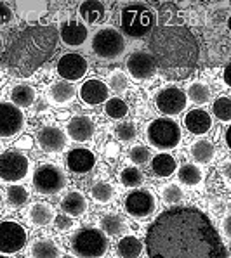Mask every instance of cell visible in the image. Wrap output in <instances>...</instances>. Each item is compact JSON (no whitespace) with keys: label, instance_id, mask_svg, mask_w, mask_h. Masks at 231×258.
<instances>
[{"label":"cell","instance_id":"6da1fadb","mask_svg":"<svg viewBox=\"0 0 231 258\" xmlns=\"http://www.w3.org/2000/svg\"><path fill=\"white\" fill-rule=\"evenodd\" d=\"M150 258H226L221 236L204 212L179 206L155 218L146 232Z\"/></svg>","mask_w":231,"mask_h":258},{"label":"cell","instance_id":"7a4b0ae2","mask_svg":"<svg viewBox=\"0 0 231 258\" xmlns=\"http://www.w3.org/2000/svg\"><path fill=\"white\" fill-rule=\"evenodd\" d=\"M56 43L58 30L54 26H30L9 43L2 62L13 75L28 77L51 57Z\"/></svg>","mask_w":231,"mask_h":258},{"label":"cell","instance_id":"3957f363","mask_svg":"<svg viewBox=\"0 0 231 258\" xmlns=\"http://www.w3.org/2000/svg\"><path fill=\"white\" fill-rule=\"evenodd\" d=\"M151 55L163 68H191L198 59V43L184 26H163L153 31Z\"/></svg>","mask_w":231,"mask_h":258},{"label":"cell","instance_id":"277c9868","mask_svg":"<svg viewBox=\"0 0 231 258\" xmlns=\"http://www.w3.org/2000/svg\"><path fill=\"white\" fill-rule=\"evenodd\" d=\"M120 25L125 35L132 38H143L157 25V16L145 4H132L122 9Z\"/></svg>","mask_w":231,"mask_h":258},{"label":"cell","instance_id":"5b68a950","mask_svg":"<svg viewBox=\"0 0 231 258\" xmlns=\"http://www.w3.org/2000/svg\"><path fill=\"white\" fill-rule=\"evenodd\" d=\"M181 139H182L181 126L172 118H167V116L155 118L146 126V141H148L151 148L158 151H170L177 148Z\"/></svg>","mask_w":231,"mask_h":258},{"label":"cell","instance_id":"8992f818","mask_svg":"<svg viewBox=\"0 0 231 258\" xmlns=\"http://www.w3.org/2000/svg\"><path fill=\"white\" fill-rule=\"evenodd\" d=\"M108 237L101 229L87 227L71 237V251L77 256L98 258L105 256L108 251Z\"/></svg>","mask_w":231,"mask_h":258},{"label":"cell","instance_id":"52a82bcc","mask_svg":"<svg viewBox=\"0 0 231 258\" xmlns=\"http://www.w3.org/2000/svg\"><path fill=\"white\" fill-rule=\"evenodd\" d=\"M93 50L101 59H117L125 52V38L113 26H103L93 37Z\"/></svg>","mask_w":231,"mask_h":258},{"label":"cell","instance_id":"ba28073f","mask_svg":"<svg viewBox=\"0 0 231 258\" xmlns=\"http://www.w3.org/2000/svg\"><path fill=\"white\" fill-rule=\"evenodd\" d=\"M30 173V160L19 151H6L0 154V180L21 182Z\"/></svg>","mask_w":231,"mask_h":258},{"label":"cell","instance_id":"9c48e42d","mask_svg":"<svg viewBox=\"0 0 231 258\" xmlns=\"http://www.w3.org/2000/svg\"><path fill=\"white\" fill-rule=\"evenodd\" d=\"M33 185L40 194H58L65 189L66 175L59 166L45 163L38 166L33 175Z\"/></svg>","mask_w":231,"mask_h":258},{"label":"cell","instance_id":"30bf717a","mask_svg":"<svg viewBox=\"0 0 231 258\" xmlns=\"http://www.w3.org/2000/svg\"><path fill=\"white\" fill-rule=\"evenodd\" d=\"M28 232L14 220L0 222V255H14L26 244Z\"/></svg>","mask_w":231,"mask_h":258},{"label":"cell","instance_id":"8fae6325","mask_svg":"<svg viewBox=\"0 0 231 258\" xmlns=\"http://www.w3.org/2000/svg\"><path fill=\"white\" fill-rule=\"evenodd\" d=\"M123 210L127 215L134 218H146L153 215L157 210V200H155L153 192L146 189H137L132 190L125 196L123 201Z\"/></svg>","mask_w":231,"mask_h":258},{"label":"cell","instance_id":"7c38bea8","mask_svg":"<svg viewBox=\"0 0 231 258\" xmlns=\"http://www.w3.org/2000/svg\"><path fill=\"white\" fill-rule=\"evenodd\" d=\"M25 126V116L21 109L13 102H0V139L18 136Z\"/></svg>","mask_w":231,"mask_h":258},{"label":"cell","instance_id":"4fadbf2b","mask_svg":"<svg viewBox=\"0 0 231 258\" xmlns=\"http://www.w3.org/2000/svg\"><path fill=\"white\" fill-rule=\"evenodd\" d=\"M155 104H157V109L160 111L162 114H167V116H172V114L182 113L186 109V104H188V97L177 87H165L160 92L157 94V99H155Z\"/></svg>","mask_w":231,"mask_h":258},{"label":"cell","instance_id":"5bb4252c","mask_svg":"<svg viewBox=\"0 0 231 258\" xmlns=\"http://www.w3.org/2000/svg\"><path fill=\"white\" fill-rule=\"evenodd\" d=\"M58 75L66 82H78L82 80L83 77L87 75V70H89V62L87 59L80 54H65L61 55V59L58 61Z\"/></svg>","mask_w":231,"mask_h":258},{"label":"cell","instance_id":"9a60e30c","mask_svg":"<svg viewBox=\"0 0 231 258\" xmlns=\"http://www.w3.org/2000/svg\"><path fill=\"white\" fill-rule=\"evenodd\" d=\"M125 66L134 80H146L157 73V61L153 55L145 52V50H137V52L130 54L127 57Z\"/></svg>","mask_w":231,"mask_h":258},{"label":"cell","instance_id":"2e32d148","mask_svg":"<svg viewBox=\"0 0 231 258\" xmlns=\"http://www.w3.org/2000/svg\"><path fill=\"white\" fill-rule=\"evenodd\" d=\"M110 95V89L105 82L98 80V78H90V80H85L78 89V97L85 106H99L108 99Z\"/></svg>","mask_w":231,"mask_h":258},{"label":"cell","instance_id":"e0dca14e","mask_svg":"<svg viewBox=\"0 0 231 258\" xmlns=\"http://www.w3.org/2000/svg\"><path fill=\"white\" fill-rule=\"evenodd\" d=\"M59 37L66 47H82L87 42L89 31L83 23H78L77 19H68L59 26Z\"/></svg>","mask_w":231,"mask_h":258},{"label":"cell","instance_id":"ac0fdd59","mask_svg":"<svg viewBox=\"0 0 231 258\" xmlns=\"http://www.w3.org/2000/svg\"><path fill=\"white\" fill-rule=\"evenodd\" d=\"M96 165V154L90 149L85 148H77L71 149L66 156V166L71 173H77V175H85Z\"/></svg>","mask_w":231,"mask_h":258},{"label":"cell","instance_id":"d6986e66","mask_svg":"<svg viewBox=\"0 0 231 258\" xmlns=\"http://www.w3.org/2000/svg\"><path fill=\"white\" fill-rule=\"evenodd\" d=\"M37 142L42 151H45L49 154H56L65 149L68 141H66V136L61 128H58V126H43L37 136Z\"/></svg>","mask_w":231,"mask_h":258},{"label":"cell","instance_id":"ffe728a7","mask_svg":"<svg viewBox=\"0 0 231 258\" xmlns=\"http://www.w3.org/2000/svg\"><path fill=\"white\" fill-rule=\"evenodd\" d=\"M96 132L94 121L90 116H85V114H78V116H73L66 126V136H68L71 141L77 142H87L90 141Z\"/></svg>","mask_w":231,"mask_h":258},{"label":"cell","instance_id":"44dd1931","mask_svg":"<svg viewBox=\"0 0 231 258\" xmlns=\"http://www.w3.org/2000/svg\"><path fill=\"white\" fill-rule=\"evenodd\" d=\"M184 126L193 136H205L212 128V118L204 109H191L184 114Z\"/></svg>","mask_w":231,"mask_h":258},{"label":"cell","instance_id":"7402d4cb","mask_svg":"<svg viewBox=\"0 0 231 258\" xmlns=\"http://www.w3.org/2000/svg\"><path fill=\"white\" fill-rule=\"evenodd\" d=\"M61 210L68 217H82L87 212V200L82 192L71 190L61 201Z\"/></svg>","mask_w":231,"mask_h":258},{"label":"cell","instance_id":"603a6c76","mask_svg":"<svg viewBox=\"0 0 231 258\" xmlns=\"http://www.w3.org/2000/svg\"><path fill=\"white\" fill-rule=\"evenodd\" d=\"M176 168H177V160L172 154L165 153V151H162L160 154L151 158V170H153V173L157 177L160 178L170 177L176 172Z\"/></svg>","mask_w":231,"mask_h":258},{"label":"cell","instance_id":"cb8c5ba5","mask_svg":"<svg viewBox=\"0 0 231 258\" xmlns=\"http://www.w3.org/2000/svg\"><path fill=\"white\" fill-rule=\"evenodd\" d=\"M75 94H77V90H75V87L70 82H56L49 90V101L56 106H65L73 101Z\"/></svg>","mask_w":231,"mask_h":258},{"label":"cell","instance_id":"d4e9b609","mask_svg":"<svg viewBox=\"0 0 231 258\" xmlns=\"http://www.w3.org/2000/svg\"><path fill=\"white\" fill-rule=\"evenodd\" d=\"M105 6L98 0H85L78 6V16L87 25H98L105 18Z\"/></svg>","mask_w":231,"mask_h":258},{"label":"cell","instance_id":"484cf974","mask_svg":"<svg viewBox=\"0 0 231 258\" xmlns=\"http://www.w3.org/2000/svg\"><path fill=\"white\" fill-rule=\"evenodd\" d=\"M51 0H16V9L21 18L37 19L45 14Z\"/></svg>","mask_w":231,"mask_h":258},{"label":"cell","instance_id":"4316f807","mask_svg":"<svg viewBox=\"0 0 231 258\" xmlns=\"http://www.w3.org/2000/svg\"><path fill=\"white\" fill-rule=\"evenodd\" d=\"M54 218V208L47 203H33L28 208V220L31 225L43 227V225L51 224Z\"/></svg>","mask_w":231,"mask_h":258},{"label":"cell","instance_id":"83f0119b","mask_svg":"<svg viewBox=\"0 0 231 258\" xmlns=\"http://www.w3.org/2000/svg\"><path fill=\"white\" fill-rule=\"evenodd\" d=\"M37 99V92L31 85H26V83H21V85H16L13 90H11V102L18 108H30L31 104Z\"/></svg>","mask_w":231,"mask_h":258},{"label":"cell","instance_id":"f1b7e54d","mask_svg":"<svg viewBox=\"0 0 231 258\" xmlns=\"http://www.w3.org/2000/svg\"><path fill=\"white\" fill-rule=\"evenodd\" d=\"M214 154H216V148L210 141H205V139H200L197 141L193 146H191V156L197 163L207 165L214 160Z\"/></svg>","mask_w":231,"mask_h":258},{"label":"cell","instance_id":"f546056e","mask_svg":"<svg viewBox=\"0 0 231 258\" xmlns=\"http://www.w3.org/2000/svg\"><path fill=\"white\" fill-rule=\"evenodd\" d=\"M99 227H101V231L106 236H120L122 232H125L127 222L120 215H117V213H108V215L101 218Z\"/></svg>","mask_w":231,"mask_h":258},{"label":"cell","instance_id":"4dcf8cb0","mask_svg":"<svg viewBox=\"0 0 231 258\" xmlns=\"http://www.w3.org/2000/svg\"><path fill=\"white\" fill-rule=\"evenodd\" d=\"M143 243L134 236H125L117 244V255L123 258H136L141 255Z\"/></svg>","mask_w":231,"mask_h":258},{"label":"cell","instance_id":"1f68e13d","mask_svg":"<svg viewBox=\"0 0 231 258\" xmlns=\"http://www.w3.org/2000/svg\"><path fill=\"white\" fill-rule=\"evenodd\" d=\"M59 248L53 239H38L31 244L30 248V256H38V258H56L59 256Z\"/></svg>","mask_w":231,"mask_h":258},{"label":"cell","instance_id":"d6a6232c","mask_svg":"<svg viewBox=\"0 0 231 258\" xmlns=\"http://www.w3.org/2000/svg\"><path fill=\"white\" fill-rule=\"evenodd\" d=\"M210 95H212L210 87L205 82H193L188 85V92H186V97L195 104H207L210 101Z\"/></svg>","mask_w":231,"mask_h":258},{"label":"cell","instance_id":"836d02e7","mask_svg":"<svg viewBox=\"0 0 231 258\" xmlns=\"http://www.w3.org/2000/svg\"><path fill=\"white\" fill-rule=\"evenodd\" d=\"M105 104V114L111 120H122L129 114V106L127 102L120 97H113V99H106Z\"/></svg>","mask_w":231,"mask_h":258},{"label":"cell","instance_id":"e575fe53","mask_svg":"<svg viewBox=\"0 0 231 258\" xmlns=\"http://www.w3.org/2000/svg\"><path fill=\"white\" fill-rule=\"evenodd\" d=\"M90 198L96 201V203H101V205H106L113 200L115 196V190H113V185L108 184V182H96V184L90 187L89 190Z\"/></svg>","mask_w":231,"mask_h":258},{"label":"cell","instance_id":"d590c367","mask_svg":"<svg viewBox=\"0 0 231 258\" xmlns=\"http://www.w3.org/2000/svg\"><path fill=\"white\" fill-rule=\"evenodd\" d=\"M212 113L219 121H222L224 125H229L231 121V99L228 95H221L214 101L212 104Z\"/></svg>","mask_w":231,"mask_h":258},{"label":"cell","instance_id":"8d00e7d4","mask_svg":"<svg viewBox=\"0 0 231 258\" xmlns=\"http://www.w3.org/2000/svg\"><path fill=\"white\" fill-rule=\"evenodd\" d=\"M177 177L182 184L186 185H197L202 180V170L193 163H184L177 170Z\"/></svg>","mask_w":231,"mask_h":258},{"label":"cell","instance_id":"74e56055","mask_svg":"<svg viewBox=\"0 0 231 258\" xmlns=\"http://www.w3.org/2000/svg\"><path fill=\"white\" fill-rule=\"evenodd\" d=\"M30 200V194L25 185H19V184H14L7 189V201H9L13 206H23L28 203Z\"/></svg>","mask_w":231,"mask_h":258},{"label":"cell","instance_id":"f35d334b","mask_svg":"<svg viewBox=\"0 0 231 258\" xmlns=\"http://www.w3.org/2000/svg\"><path fill=\"white\" fill-rule=\"evenodd\" d=\"M145 177L139 172V168H134V166H129V168H123L120 173V182L125 187H139L143 184Z\"/></svg>","mask_w":231,"mask_h":258},{"label":"cell","instance_id":"ab89813d","mask_svg":"<svg viewBox=\"0 0 231 258\" xmlns=\"http://www.w3.org/2000/svg\"><path fill=\"white\" fill-rule=\"evenodd\" d=\"M115 136H117L118 141H122V142H130L137 137V128L132 121L120 123V125L115 128Z\"/></svg>","mask_w":231,"mask_h":258},{"label":"cell","instance_id":"60d3db41","mask_svg":"<svg viewBox=\"0 0 231 258\" xmlns=\"http://www.w3.org/2000/svg\"><path fill=\"white\" fill-rule=\"evenodd\" d=\"M162 200L167 205H177L182 200V190L176 184H167L162 187Z\"/></svg>","mask_w":231,"mask_h":258},{"label":"cell","instance_id":"b9f144b4","mask_svg":"<svg viewBox=\"0 0 231 258\" xmlns=\"http://www.w3.org/2000/svg\"><path fill=\"white\" fill-rule=\"evenodd\" d=\"M129 160L134 165H145L151 160V151L146 146H136L129 151Z\"/></svg>","mask_w":231,"mask_h":258},{"label":"cell","instance_id":"7bdbcfd3","mask_svg":"<svg viewBox=\"0 0 231 258\" xmlns=\"http://www.w3.org/2000/svg\"><path fill=\"white\" fill-rule=\"evenodd\" d=\"M108 85H110L108 89H113L115 92H123V90L127 89V77L120 70L113 71L108 78Z\"/></svg>","mask_w":231,"mask_h":258},{"label":"cell","instance_id":"ee69618b","mask_svg":"<svg viewBox=\"0 0 231 258\" xmlns=\"http://www.w3.org/2000/svg\"><path fill=\"white\" fill-rule=\"evenodd\" d=\"M13 19H14V14H13V11L9 9V6L0 4V26L9 25Z\"/></svg>","mask_w":231,"mask_h":258},{"label":"cell","instance_id":"f6af8a7d","mask_svg":"<svg viewBox=\"0 0 231 258\" xmlns=\"http://www.w3.org/2000/svg\"><path fill=\"white\" fill-rule=\"evenodd\" d=\"M53 220H54V227L58 229V231H61V232L63 231H68L71 225H73V222H71L70 218L65 217V215H58V217L54 215Z\"/></svg>","mask_w":231,"mask_h":258},{"label":"cell","instance_id":"bcb514c9","mask_svg":"<svg viewBox=\"0 0 231 258\" xmlns=\"http://www.w3.org/2000/svg\"><path fill=\"white\" fill-rule=\"evenodd\" d=\"M16 148H18V149H31V148H33V141H31V137L23 136V137H19L18 141H16Z\"/></svg>","mask_w":231,"mask_h":258},{"label":"cell","instance_id":"7dc6e473","mask_svg":"<svg viewBox=\"0 0 231 258\" xmlns=\"http://www.w3.org/2000/svg\"><path fill=\"white\" fill-rule=\"evenodd\" d=\"M231 217L229 215H226V218L222 220V232H224V237L226 239H229V236H231Z\"/></svg>","mask_w":231,"mask_h":258},{"label":"cell","instance_id":"c3c4849f","mask_svg":"<svg viewBox=\"0 0 231 258\" xmlns=\"http://www.w3.org/2000/svg\"><path fill=\"white\" fill-rule=\"evenodd\" d=\"M105 154H106V156H110V158H115L118 154V146L115 144V142H110V144L106 146V149H105Z\"/></svg>","mask_w":231,"mask_h":258},{"label":"cell","instance_id":"681fc988","mask_svg":"<svg viewBox=\"0 0 231 258\" xmlns=\"http://www.w3.org/2000/svg\"><path fill=\"white\" fill-rule=\"evenodd\" d=\"M222 141H224L226 148H231V141H229V126H228V125H226V128H224V136H222Z\"/></svg>","mask_w":231,"mask_h":258},{"label":"cell","instance_id":"f907efd6","mask_svg":"<svg viewBox=\"0 0 231 258\" xmlns=\"http://www.w3.org/2000/svg\"><path fill=\"white\" fill-rule=\"evenodd\" d=\"M228 73H229V68L224 70V73H222V78H224V85L229 87V78H228Z\"/></svg>","mask_w":231,"mask_h":258},{"label":"cell","instance_id":"816d5d0a","mask_svg":"<svg viewBox=\"0 0 231 258\" xmlns=\"http://www.w3.org/2000/svg\"><path fill=\"white\" fill-rule=\"evenodd\" d=\"M58 118H59V120H65V118H68V113H66V111H65V113H59Z\"/></svg>","mask_w":231,"mask_h":258},{"label":"cell","instance_id":"f5cc1de1","mask_svg":"<svg viewBox=\"0 0 231 258\" xmlns=\"http://www.w3.org/2000/svg\"><path fill=\"white\" fill-rule=\"evenodd\" d=\"M2 47H4V43H2V37H0V52H2Z\"/></svg>","mask_w":231,"mask_h":258},{"label":"cell","instance_id":"db71d44e","mask_svg":"<svg viewBox=\"0 0 231 258\" xmlns=\"http://www.w3.org/2000/svg\"><path fill=\"white\" fill-rule=\"evenodd\" d=\"M0 203H2V192H0Z\"/></svg>","mask_w":231,"mask_h":258},{"label":"cell","instance_id":"11a10c76","mask_svg":"<svg viewBox=\"0 0 231 258\" xmlns=\"http://www.w3.org/2000/svg\"><path fill=\"white\" fill-rule=\"evenodd\" d=\"M0 75H2V71H0Z\"/></svg>","mask_w":231,"mask_h":258},{"label":"cell","instance_id":"9f6ffc18","mask_svg":"<svg viewBox=\"0 0 231 258\" xmlns=\"http://www.w3.org/2000/svg\"><path fill=\"white\" fill-rule=\"evenodd\" d=\"M120 2H123V0H120Z\"/></svg>","mask_w":231,"mask_h":258}]
</instances>
